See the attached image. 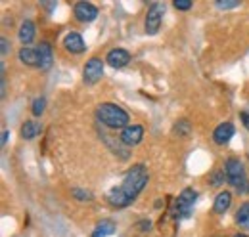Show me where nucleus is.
<instances>
[{
	"instance_id": "obj_1",
	"label": "nucleus",
	"mask_w": 249,
	"mask_h": 237,
	"mask_svg": "<svg viewBox=\"0 0 249 237\" xmlns=\"http://www.w3.org/2000/svg\"><path fill=\"white\" fill-rule=\"evenodd\" d=\"M148 172H146V167L140 163V165H134L126 174H124L123 182L115 187H111L107 193H106V199L107 203L113 208H124L128 205H132L136 201V197L144 191V187L148 186Z\"/></svg>"
},
{
	"instance_id": "obj_2",
	"label": "nucleus",
	"mask_w": 249,
	"mask_h": 237,
	"mask_svg": "<svg viewBox=\"0 0 249 237\" xmlns=\"http://www.w3.org/2000/svg\"><path fill=\"white\" fill-rule=\"evenodd\" d=\"M94 113H96V120L109 130H123L130 124V115L121 105L111 103V102H104V103L96 105Z\"/></svg>"
},
{
	"instance_id": "obj_3",
	"label": "nucleus",
	"mask_w": 249,
	"mask_h": 237,
	"mask_svg": "<svg viewBox=\"0 0 249 237\" xmlns=\"http://www.w3.org/2000/svg\"><path fill=\"white\" fill-rule=\"evenodd\" d=\"M224 174H226V182L238 191V193H248L249 189V178L246 172L244 163L238 157H228L224 163Z\"/></svg>"
},
{
	"instance_id": "obj_4",
	"label": "nucleus",
	"mask_w": 249,
	"mask_h": 237,
	"mask_svg": "<svg viewBox=\"0 0 249 237\" xmlns=\"http://www.w3.org/2000/svg\"><path fill=\"white\" fill-rule=\"evenodd\" d=\"M163 16H165V4L161 2H154L150 4L148 12H146V19H144V31L146 34H157L161 29V23H163Z\"/></svg>"
},
{
	"instance_id": "obj_5",
	"label": "nucleus",
	"mask_w": 249,
	"mask_h": 237,
	"mask_svg": "<svg viewBox=\"0 0 249 237\" xmlns=\"http://www.w3.org/2000/svg\"><path fill=\"white\" fill-rule=\"evenodd\" d=\"M196 199H197V191H194L192 187L182 189V191H180V195H178V199H177V203H175V210H173L175 218H177V220H180V218H188V216H190V212H192V208H194Z\"/></svg>"
},
{
	"instance_id": "obj_6",
	"label": "nucleus",
	"mask_w": 249,
	"mask_h": 237,
	"mask_svg": "<svg viewBox=\"0 0 249 237\" xmlns=\"http://www.w3.org/2000/svg\"><path fill=\"white\" fill-rule=\"evenodd\" d=\"M104 65H106V59L98 58V56H92L85 63V69H83V83L92 86L96 83L102 81L104 77Z\"/></svg>"
},
{
	"instance_id": "obj_7",
	"label": "nucleus",
	"mask_w": 249,
	"mask_h": 237,
	"mask_svg": "<svg viewBox=\"0 0 249 237\" xmlns=\"http://www.w3.org/2000/svg\"><path fill=\"white\" fill-rule=\"evenodd\" d=\"M98 14H100L98 6H94L92 2H87V0H81L73 6V16L79 23H92L96 21Z\"/></svg>"
},
{
	"instance_id": "obj_8",
	"label": "nucleus",
	"mask_w": 249,
	"mask_h": 237,
	"mask_svg": "<svg viewBox=\"0 0 249 237\" xmlns=\"http://www.w3.org/2000/svg\"><path fill=\"white\" fill-rule=\"evenodd\" d=\"M119 140L123 142L126 148H134V146L142 144V140H144V126L142 124H128L126 128L121 130Z\"/></svg>"
},
{
	"instance_id": "obj_9",
	"label": "nucleus",
	"mask_w": 249,
	"mask_h": 237,
	"mask_svg": "<svg viewBox=\"0 0 249 237\" xmlns=\"http://www.w3.org/2000/svg\"><path fill=\"white\" fill-rule=\"evenodd\" d=\"M130 52L128 50H124V48H113V50H109L107 52V56H106V63L109 65V67H113V69H123L126 67L128 63H130Z\"/></svg>"
},
{
	"instance_id": "obj_10",
	"label": "nucleus",
	"mask_w": 249,
	"mask_h": 237,
	"mask_svg": "<svg viewBox=\"0 0 249 237\" xmlns=\"http://www.w3.org/2000/svg\"><path fill=\"white\" fill-rule=\"evenodd\" d=\"M234 134H236V128H234V124H232L230 120L220 122L217 128L213 130V142H215L217 146H226V144L234 138Z\"/></svg>"
},
{
	"instance_id": "obj_11",
	"label": "nucleus",
	"mask_w": 249,
	"mask_h": 237,
	"mask_svg": "<svg viewBox=\"0 0 249 237\" xmlns=\"http://www.w3.org/2000/svg\"><path fill=\"white\" fill-rule=\"evenodd\" d=\"M63 48L69 52V54H83L85 50H87V44H85V40H83V36L79 34V33H75V31H71V33H67L65 34V38H63Z\"/></svg>"
},
{
	"instance_id": "obj_12",
	"label": "nucleus",
	"mask_w": 249,
	"mask_h": 237,
	"mask_svg": "<svg viewBox=\"0 0 249 237\" xmlns=\"http://www.w3.org/2000/svg\"><path fill=\"white\" fill-rule=\"evenodd\" d=\"M100 138L106 142V146H107V148L113 151V155H115V157H119L121 161H126V159L130 157V153H128V148L124 146V144L121 142V140H119V138L107 136V134H104V132L100 134Z\"/></svg>"
},
{
	"instance_id": "obj_13",
	"label": "nucleus",
	"mask_w": 249,
	"mask_h": 237,
	"mask_svg": "<svg viewBox=\"0 0 249 237\" xmlns=\"http://www.w3.org/2000/svg\"><path fill=\"white\" fill-rule=\"evenodd\" d=\"M36 36V25L33 19H25L21 25H19V31H18V38L21 42V48H29L33 40Z\"/></svg>"
},
{
	"instance_id": "obj_14",
	"label": "nucleus",
	"mask_w": 249,
	"mask_h": 237,
	"mask_svg": "<svg viewBox=\"0 0 249 237\" xmlns=\"http://www.w3.org/2000/svg\"><path fill=\"white\" fill-rule=\"evenodd\" d=\"M36 50H38V69H40V71H48V69L52 67V63H54V54H52L50 42L42 40V42L36 46Z\"/></svg>"
},
{
	"instance_id": "obj_15",
	"label": "nucleus",
	"mask_w": 249,
	"mask_h": 237,
	"mask_svg": "<svg viewBox=\"0 0 249 237\" xmlns=\"http://www.w3.org/2000/svg\"><path fill=\"white\" fill-rule=\"evenodd\" d=\"M40 132H42V124L36 122V120H25V122L21 124V128H19V136H21L23 140H27V142L35 140Z\"/></svg>"
},
{
	"instance_id": "obj_16",
	"label": "nucleus",
	"mask_w": 249,
	"mask_h": 237,
	"mask_svg": "<svg viewBox=\"0 0 249 237\" xmlns=\"http://www.w3.org/2000/svg\"><path fill=\"white\" fill-rule=\"evenodd\" d=\"M232 205V193L230 191H218V195L215 197L213 203V212L215 214H224Z\"/></svg>"
},
{
	"instance_id": "obj_17",
	"label": "nucleus",
	"mask_w": 249,
	"mask_h": 237,
	"mask_svg": "<svg viewBox=\"0 0 249 237\" xmlns=\"http://www.w3.org/2000/svg\"><path fill=\"white\" fill-rule=\"evenodd\" d=\"M115 230H117L115 222L106 218V220H102V222L96 224V228H94V232H92V237H109L115 234Z\"/></svg>"
},
{
	"instance_id": "obj_18",
	"label": "nucleus",
	"mask_w": 249,
	"mask_h": 237,
	"mask_svg": "<svg viewBox=\"0 0 249 237\" xmlns=\"http://www.w3.org/2000/svg\"><path fill=\"white\" fill-rule=\"evenodd\" d=\"M18 58L23 65L29 67H38V50L36 48H21L18 52Z\"/></svg>"
},
{
	"instance_id": "obj_19",
	"label": "nucleus",
	"mask_w": 249,
	"mask_h": 237,
	"mask_svg": "<svg viewBox=\"0 0 249 237\" xmlns=\"http://www.w3.org/2000/svg\"><path fill=\"white\" fill-rule=\"evenodd\" d=\"M236 224L244 230H249V201L242 203L240 208L236 210Z\"/></svg>"
},
{
	"instance_id": "obj_20",
	"label": "nucleus",
	"mask_w": 249,
	"mask_h": 237,
	"mask_svg": "<svg viewBox=\"0 0 249 237\" xmlns=\"http://www.w3.org/2000/svg\"><path fill=\"white\" fill-rule=\"evenodd\" d=\"M190 132H192V124L188 122L186 118L177 120L175 126H173V134H177L178 138H186V136H190Z\"/></svg>"
},
{
	"instance_id": "obj_21",
	"label": "nucleus",
	"mask_w": 249,
	"mask_h": 237,
	"mask_svg": "<svg viewBox=\"0 0 249 237\" xmlns=\"http://www.w3.org/2000/svg\"><path fill=\"white\" fill-rule=\"evenodd\" d=\"M71 195H73V199H77V201H81V203H90L94 199L92 191L81 189V187H73V189H71Z\"/></svg>"
},
{
	"instance_id": "obj_22",
	"label": "nucleus",
	"mask_w": 249,
	"mask_h": 237,
	"mask_svg": "<svg viewBox=\"0 0 249 237\" xmlns=\"http://www.w3.org/2000/svg\"><path fill=\"white\" fill-rule=\"evenodd\" d=\"M44 111H46V98H44V96L35 98V102H33V105H31V113L35 117H40Z\"/></svg>"
},
{
	"instance_id": "obj_23",
	"label": "nucleus",
	"mask_w": 249,
	"mask_h": 237,
	"mask_svg": "<svg viewBox=\"0 0 249 237\" xmlns=\"http://www.w3.org/2000/svg\"><path fill=\"white\" fill-rule=\"evenodd\" d=\"M215 6H217L218 10H232V8L242 6V0H217Z\"/></svg>"
},
{
	"instance_id": "obj_24",
	"label": "nucleus",
	"mask_w": 249,
	"mask_h": 237,
	"mask_svg": "<svg viewBox=\"0 0 249 237\" xmlns=\"http://www.w3.org/2000/svg\"><path fill=\"white\" fill-rule=\"evenodd\" d=\"M224 180H226V174H224V170H217V172H213V174H211V186H215V187H220V186L224 184Z\"/></svg>"
},
{
	"instance_id": "obj_25",
	"label": "nucleus",
	"mask_w": 249,
	"mask_h": 237,
	"mask_svg": "<svg viewBox=\"0 0 249 237\" xmlns=\"http://www.w3.org/2000/svg\"><path fill=\"white\" fill-rule=\"evenodd\" d=\"M0 52H2V56H8V54L12 52V42H10L6 36L0 38Z\"/></svg>"
},
{
	"instance_id": "obj_26",
	"label": "nucleus",
	"mask_w": 249,
	"mask_h": 237,
	"mask_svg": "<svg viewBox=\"0 0 249 237\" xmlns=\"http://www.w3.org/2000/svg\"><path fill=\"white\" fill-rule=\"evenodd\" d=\"M173 6H175L178 12H186V10L192 8V2H190V0H175Z\"/></svg>"
},
{
	"instance_id": "obj_27",
	"label": "nucleus",
	"mask_w": 249,
	"mask_h": 237,
	"mask_svg": "<svg viewBox=\"0 0 249 237\" xmlns=\"http://www.w3.org/2000/svg\"><path fill=\"white\" fill-rule=\"evenodd\" d=\"M136 230L142 232V234H146V232L152 230V222L150 220H140V222H136Z\"/></svg>"
},
{
	"instance_id": "obj_28",
	"label": "nucleus",
	"mask_w": 249,
	"mask_h": 237,
	"mask_svg": "<svg viewBox=\"0 0 249 237\" xmlns=\"http://www.w3.org/2000/svg\"><path fill=\"white\" fill-rule=\"evenodd\" d=\"M240 120H242V124L246 126V130H249V113L244 109V111H240Z\"/></svg>"
},
{
	"instance_id": "obj_29",
	"label": "nucleus",
	"mask_w": 249,
	"mask_h": 237,
	"mask_svg": "<svg viewBox=\"0 0 249 237\" xmlns=\"http://www.w3.org/2000/svg\"><path fill=\"white\" fill-rule=\"evenodd\" d=\"M8 138H10V132H8V130H2V140H0V144L6 146V144H8Z\"/></svg>"
},
{
	"instance_id": "obj_30",
	"label": "nucleus",
	"mask_w": 249,
	"mask_h": 237,
	"mask_svg": "<svg viewBox=\"0 0 249 237\" xmlns=\"http://www.w3.org/2000/svg\"><path fill=\"white\" fill-rule=\"evenodd\" d=\"M6 88H8V86H6V77H2V92H0V98H2V100L6 98Z\"/></svg>"
},
{
	"instance_id": "obj_31",
	"label": "nucleus",
	"mask_w": 249,
	"mask_h": 237,
	"mask_svg": "<svg viewBox=\"0 0 249 237\" xmlns=\"http://www.w3.org/2000/svg\"><path fill=\"white\" fill-rule=\"evenodd\" d=\"M232 237H249V236H246V234H236V236H232Z\"/></svg>"
},
{
	"instance_id": "obj_32",
	"label": "nucleus",
	"mask_w": 249,
	"mask_h": 237,
	"mask_svg": "<svg viewBox=\"0 0 249 237\" xmlns=\"http://www.w3.org/2000/svg\"><path fill=\"white\" fill-rule=\"evenodd\" d=\"M246 111H248V113H249V103H248V109H246Z\"/></svg>"
}]
</instances>
